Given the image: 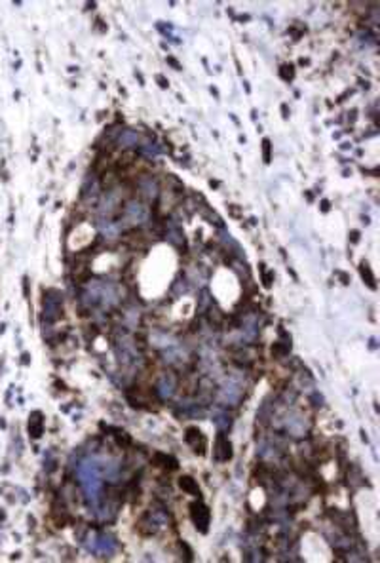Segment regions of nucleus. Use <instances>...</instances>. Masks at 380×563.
<instances>
[{"instance_id": "obj_23", "label": "nucleus", "mask_w": 380, "mask_h": 563, "mask_svg": "<svg viewBox=\"0 0 380 563\" xmlns=\"http://www.w3.org/2000/svg\"><path fill=\"white\" fill-rule=\"evenodd\" d=\"M156 80L160 82V86H162V88H168V80H166L164 76H160V74H158V76H156Z\"/></svg>"}, {"instance_id": "obj_18", "label": "nucleus", "mask_w": 380, "mask_h": 563, "mask_svg": "<svg viewBox=\"0 0 380 563\" xmlns=\"http://www.w3.org/2000/svg\"><path fill=\"white\" fill-rule=\"evenodd\" d=\"M289 348H291V346H287V343H276V345L272 346V356H274V358H283V356L289 354Z\"/></svg>"}, {"instance_id": "obj_8", "label": "nucleus", "mask_w": 380, "mask_h": 563, "mask_svg": "<svg viewBox=\"0 0 380 563\" xmlns=\"http://www.w3.org/2000/svg\"><path fill=\"white\" fill-rule=\"evenodd\" d=\"M118 208H120V196H118V193H114L112 189L106 191V194H105L103 200H101V204H99V211H101V215L110 217V215L118 210Z\"/></svg>"}, {"instance_id": "obj_3", "label": "nucleus", "mask_w": 380, "mask_h": 563, "mask_svg": "<svg viewBox=\"0 0 380 563\" xmlns=\"http://www.w3.org/2000/svg\"><path fill=\"white\" fill-rule=\"evenodd\" d=\"M219 400L225 405H238L242 400V385L236 379L226 381L223 387L219 388Z\"/></svg>"}, {"instance_id": "obj_24", "label": "nucleus", "mask_w": 380, "mask_h": 563, "mask_svg": "<svg viewBox=\"0 0 380 563\" xmlns=\"http://www.w3.org/2000/svg\"><path fill=\"white\" fill-rule=\"evenodd\" d=\"M350 236H352V242H354V244L359 240V232H358V230H352V234H350Z\"/></svg>"}, {"instance_id": "obj_2", "label": "nucleus", "mask_w": 380, "mask_h": 563, "mask_svg": "<svg viewBox=\"0 0 380 563\" xmlns=\"http://www.w3.org/2000/svg\"><path fill=\"white\" fill-rule=\"evenodd\" d=\"M124 221L131 227H137L148 221V210L145 204H141L137 200H129L124 206Z\"/></svg>"}, {"instance_id": "obj_22", "label": "nucleus", "mask_w": 380, "mask_h": 563, "mask_svg": "<svg viewBox=\"0 0 380 563\" xmlns=\"http://www.w3.org/2000/svg\"><path fill=\"white\" fill-rule=\"evenodd\" d=\"M262 154H264V162L268 164L270 162V141L268 139L262 141Z\"/></svg>"}, {"instance_id": "obj_12", "label": "nucleus", "mask_w": 380, "mask_h": 563, "mask_svg": "<svg viewBox=\"0 0 380 563\" xmlns=\"http://www.w3.org/2000/svg\"><path fill=\"white\" fill-rule=\"evenodd\" d=\"M139 143V133L133 131V130H126L122 131V135L118 137V145L122 149H129V147H135Z\"/></svg>"}, {"instance_id": "obj_7", "label": "nucleus", "mask_w": 380, "mask_h": 563, "mask_svg": "<svg viewBox=\"0 0 380 563\" xmlns=\"http://www.w3.org/2000/svg\"><path fill=\"white\" fill-rule=\"evenodd\" d=\"M175 388H177V381L173 377L171 373H164L158 383H156V394L162 398V400H168L175 394Z\"/></svg>"}, {"instance_id": "obj_16", "label": "nucleus", "mask_w": 380, "mask_h": 563, "mask_svg": "<svg viewBox=\"0 0 380 563\" xmlns=\"http://www.w3.org/2000/svg\"><path fill=\"white\" fill-rule=\"evenodd\" d=\"M359 270H361V276H363V280L367 282V285H369L371 289H377L375 276H373V272H371V266H369V263H365V261H363L361 266H359Z\"/></svg>"}, {"instance_id": "obj_14", "label": "nucleus", "mask_w": 380, "mask_h": 563, "mask_svg": "<svg viewBox=\"0 0 380 563\" xmlns=\"http://www.w3.org/2000/svg\"><path fill=\"white\" fill-rule=\"evenodd\" d=\"M42 424H44L42 415H40L38 411H35V413L31 415V421H29V432L33 434V438H40V436H42Z\"/></svg>"}, {"instance_id": "obj_19", "label": "nucleus", "mask_w": 380, "mask_h": 563, "mask_svg": "<svg viewBox=\"0 0 380 563\" xmlns=\"http://www.w3.org/2000/svg\"><path fill=\"white\" fill-rule=\"evenodd\" d=\"M150 341H152L150 345H154V346H169V345H171V339H169V337H166V335H158V333L152 335Z\"/></svg>"}, {"instance_id": "obj_21", "label": "nucleus", "mask_w": 380, "mask_h": 563, "mask_svg": "<svg viewBox=\"0 0 380 563\" xmlns=\"http://www.w3.org/2000/svg\"><path fill=\"white\" fill-rule=\"evenodd\" d=\"M262 270V283H264V287H272V278H274V274L272 272H266L264 268H260Z\"/></svg>"}, {"instance_id": "obj_13", "label": "nucleus", "mask_w": 380, "mask_h": 563, "mask_svg": "<svg viewBox=\"0 0 380 563\" xmlns=\"http://www.w3.org/2000/svg\"><path fill=\"white\" fill-rule=\"evenodd\" d=\"M179 485H181V489L185 493H189V495H194V497H198L200 495V487H198V483H196V479L194 477H190V476H183L181 479H179Z\"/></svg>"}, {"instance_id": "obj_5", "label": "nucleus", "mask_w": 380, "mask_h": 563, "mask_svg": "<svg viewBox=\"0 0 380 563\" xmlns=\"http://www.w3.org/2000/svg\"><path fill=\"white\" fill-rule=\"evenodd\" d=\"M190 518H192L194 525L200 529V533H208L209 508L206 506V504H204V502L196 500V502H192V504H190Z\"/></svg>"}, {"instance_id": "obj_20", "label": "nucleus", "mask_w": 380, "mask_h": 563, "mask_svg": "<svg viewBox=\"0 0 380 563\" xmlns=\"http://www.w3.org/2000/svg\"><path fill=\"white\" fill-rule=\"evenodd\" d=\"M279 76H281L283 80H291V78L295 76L293 65H281V69H279Z\"/></svg>"}, {"instance_id": "obj_15", "label": "nucleus", "mask_w": 380, "mask_h": 563, "mask_svg": "<svg viewBox=\"0 0 380 563\" xmlns=\"http://www.w3.org/2000/svg\"><path fill=\"white\" fill-rule=\"evenodd\" d=\"M166 238L171 242L173 246H177V247L185 246V238H183V234H181V230H179L177 225H169V229H168V232H166Z\"/></svg>"}, {"instance_id": "obj_9", "label": "nucleus", "mask_w": 380, "mask_h": 563, "mask_svg": "<svg viewBox=\"0 0 380 563\" xmlns=\"http://www.w3.org/2000/svg\"><path fill=\"white\" fill-rule=\"evenodd\" d=\"M139 194L147 200H156L158 198V183L150 175H143L137 181Z\"/></svg>"}, {"instance_id": "obj_27", "label": "nucleus", "mask_w": 380, "mask_h": 563, "mask_svg": "<svg viewBox=\"0 0 380 563\" xmlns=\"http://www.w3.org/2000/svg\"><path fill=\"white\" fill-rule=\"evenodd\" d=\"M338 276H340V280H342V283H348V276H346V274H342V272H338Z\"/></svg>"}, {"instance_id": "obj_26", "label": "nucleus", "mask_w": 380, "mask_h": 563, "mask_svg": "<svg viewBox=\"0 0 380 563\" xmlns=\"http://www.w3.org/2000/svg\"><path fill=\"white\" fill-rule=\"evenodd\" d=\"M321 210H323V211L329 210V202H327V200H323V202H321Z\"/></svg>"}, {"instance_id": "obj_25", "label": "nucleus", "mask_w": 380, "mask_h": 563, "mask_svg": "<svg viewBox=\"0 0 380 563\" xmlns=\"http://www.w3.org/2000/svg\"><path fill=\"white\" fill-rule=\"evenodd\" d=\"M168 63H171V65H173V67H175V69H177V70L181 69V65H179V63H177V61H175L173 57H168Z\"/></svg>"}, {"instance_id": "obj_1", "label": "nucleus", "mask_w": 380, "mask_h": 563, "mask_svg": "<svg viewBox=\"0 0 380 563\" xmlns=\"http://www.w3.org/2000/svg\"><path fill=\"white\" fill-rule=\"evenodd\" d=\"M78 477L84 487L87 500L91 504H97L99 495H101V477H99V468L95 462H82L78 466Z\"/></svg>"}, {"instance_id": "obj_6", "label": "nucleus", "mask_w": 380, "mask_h": 563, "mask_svg": "<svg viewBox=\"0 0 380 563\" xmlns=\"http://www.w3.org/2000/svg\"><path fill=\"white\" fill-rule=\"evenodd\" d=\"M61 301H63V297L59 295V291H53V289L48 291V295L44 299V316L48 320H57L61 316V312H63Z\"/></svg>"}, {"instance_id": "obj_17", "label": "nucleus", "mask_w": 380, "mask_h": 563, "mask_svg": "<svg viewBox=\"0 0 380 563\" xmlns=\"http://www.w3.org/2000/svg\"><path fill=\"white\" fill-rule=\"evenodd\" d=\"M97 544H99V548H95L99 554H112L114 552V542H112V539H106V537H101L99 541H97Z\"/></svg>"}, {"instance_id": "obj_4", "label": "nucleus", "mask_w": 380, "mask_h": 563, "mask_svg": "<svg viewBox=\"0 0 380 563\" xmlns=\"http://www.w3.org/2000/svg\"><path fill=\"white\" fill-rule=\"evenodd\" d=\"M285 428L287 432L295 436V438H300V436H306L308 430H310V421L302 415V413H291L287 415L285 419Z\"/></svg>"}, {"instance_id": "obj_10", "label": "nucleus", "mask_w": 380, "mask_h": 563, "mask_svg": "<svg viewBox=\"0 0 380 563\" xmlns=\"http://www.w3.org/2000/svg\"><path fill=\"white\" fill-rule=\"evenodd\" d=\"M213 455H215L217 460H221V462H226V460L232 458V443L226 440L223 434L217 438V443H215V453H213Z\"/></svg>"}, {"instance_id": "obj_11", "label": "nucleus", "mask_w": 380, "mask_h": 563, "mask_svg": "<svg viewBox=\"0 0 380 563\" xmlns=\"http://www.w3.org/2000/svg\"><path fill=\"white\" fill-rule=\"evenodd\" d=\"M187 441H189L190 445L194 447V451L196 453H200V455H204V449H206V438H204V434L198 430V428H189L187 430Z\"/></svg>"}]
</instances>
